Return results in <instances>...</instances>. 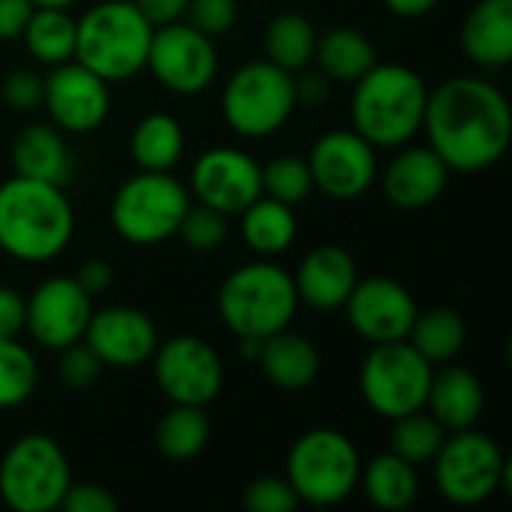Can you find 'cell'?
<instances>
[{"label":"cell","instance_id":"31","mask_svg":"<svg viewBox=\"0 0 512 512\" xmlns=\"http://www.w3.org/2000/svg\"><path fill=\"white\" fill-rule=\"evenodd\" d=\"M132 156L141 171H171L183 156V126L171 114H147L132 132Z\"/></svg>","mask_w":512,"mask_h":512},{"label":"cell","instance_id":"32","mask_svg":"<svg viewBox=\"0 0 512 512\" xmlns=\"http://www.w3.org/2000/svg\"><path fill=\"white\" fill-rule=\"evenodd\" d=\"M21 39L27 51L48 66L66 63L75 57V21L66 15V9L36 6Z\"/></svg>","mask_w":512,"mask_h":512},{"label":"cell","instance_id":"23","mask_svg":"<svg viewBox=\"0 0 512 512\" xmlns=\"http://www.w3.org/2000/svg\"><path fill=\"white\" fill-rule=\"evenodd\" d=\"M429 414L444 426V429H474V423L483 414L486 393L480 378L465 369V366H450L441 372H432L429 396H426Z\"/></svg>","mask_w":512,"mask_h":512},{"label":"cell","instance_id":"8","mask_svg":"<svg viewBox=\"0 0 512 512\" xmlns=\"http://www.w3.org/2000/svg\"><path fill=\"white\" fill-rule=\"evenodd\" d=\"M432 462L435 486L450 504L477 507L489 501L498 489L510 492L512 462L501 453L498 441L483 432L459 429L441 444Z\"/></svg>","mask_w":512,"mask_h":512},{"label":"cell","instance_id":"20","mask_svg":"<svg viewBox=\"0 0 512 512\" xmlns=\"http://www.w3.org/2000/svg\"><path fill=\"white\" fill-rule=\"evenodd\" d=\"M447 180L450 168L432 147H408L387 165L381 186L393 207L423 210L444 195Z\"/></svg>","mask_w":512,"mask_h":512},{"label":"cell","instance_id":"16","mask_svg":"<svg viewBox=\"0 0 512 512\" xmlns=\"http://www.w3.org/2000/svg\"><path fill=\"white\" fill-rule=\"evenodd\" d=\"M42 105L48 108L57 129L66 132H93L108 117L111 96L108 81L96 72L81 66L78 60L57 63L45 75V96Z\"/></svg>","mask_w":512,"mask_h":512},{"label":"cell","instance_id":"10","mask_svg":"<svg viewBox=\"0 0 512 512\" xmlns=\"http://www.w3.org/2000/svg\"><path fill=\"white\" fill-rule=\"evenodd\" d=\"M189 207L186 186L168 171H141L126 180L111 201L114 231L138 246H153L177 234Z\"/></svg>","mask_w":512,"mask_h":512},{"label":"cell","instance_id":"47","mask_svg":"<svg viewBox=\"0 0 512 512\" xmlns=\"http://www.w3.org/2000/svg\"><path fill=\"white\" fill-rule=\"evenodd\" d=\"M72 279L81 285L84 294L96 297V294L108 291V285H111V267H108L105 261H84Z\"/></svg>","mask_w":512,"mask_h":512},{"label":"cell","instance_id":"48","mask_svg":"<svg viewBox=\"0 0 512 512\" xmlns=\"http://www.w3.org/2000/svg\"><path fill=\"white\" fill-rule=\"evenodd\" d=\"M384 6L393 12V15H402V18H420V15H429L438 0H384Z\"/></svg>","mask_w":512,"mask_h":512},{"label":"cell","instance_id":"50","mask_svg":"<svg viewBox=\"0 0 512 512\" xmlns=\"http://www.w3.org/2000/svg\"><path fill=\"white\" fill-rule=\"evenodd\" d=\"M75 0H33V6H48V9H66Z\"/></svg>","mask_w":512,"mask_h":512},{"label":"cell","instance_id":"30","mask_svg":"<svg viewBox=\"0 0 512 512\" xmlns=\"http://www.w3.org/2000/svg\"><path fill=\"white\" fill-rule=\"evenodd\" d=\"M315 45H318V33H315L312 21L297 15V12L276 15L264 30L267 60L276 63L279 69L291 72V75L312 63Z\"/></svg>","mask_w":512,"mask_h":512},{"label":"cell","instance_id":"45","mask_svg":"<svg viewBox=\"0 0 512 512\" xmlns=\"http://www.w3.org/2000/svg\"><path fill=\"white\" fill-rule=\"evenodd\" d=\"M132 3L138 6V12H141L153 27H162V24L180 21L189 0H132Z\"/></svg>","mask_w":512,"mask_h":512},{"label":"cell","instance_id":"49","mask_svg":"<svg viewBox=\"0 0 512 512\" xmlns=\"http://www.w3.org/2000/svg\"><path fill=\"white\" fill-rule=\"evenodd\" d=\"M261 342H264V339H240V354H243V357H249V360H258V354H261Z\"/></svg>","mask_w":512,"mask_h":512},{"label":"cell","instance_id":"40","mask_svg":"<svg viewBox=\"0 0 512 512\" xmlns=\"http://www.w3.org/2000/svg\"><path fill=\"white\" fill-rule=\"evenodd\" d=\"M186 24L201 30L204 36H219L234 27L237 21V0H189L186 3Z\"/></svg>","mask_w":512,"mask_h":512},{"label":"cell","instance_id":"14","mask_svg":"<svg viewBox=\"0 0 512 512\" xmlns=\"http://www.w3.org/2000/svg\"><path fill=\"white\" fill-rule=\"evenodd\" d=\"M309 171L315 189L336 201L360 198L378 177L375 147L354 129H336L321 135L309 153Z\"/></svg>","mask_w":512,"mask_h":512},{"label":"cell","instance_id":"25","mask_svg":"<svg viewBox=\"0 0 512 512\" xmlns=\"http://www.w3.org/2000/svg\"><path fill=\"white\" fill-rule=\"evenodd\" d=\"M12 165L18 177L54 183V186H63L72 174L66 141L48 123H33L21 129V135L12 144Z\"/></svg>","mask_w":512,"mask_h":512},{"label":"cell","instance_id":"28","mask_svg":"<svg viewBox=\"0 0 512 512\" xmlns=\"http://www.w3.org/2000/svg\"><path fill=\"white\" fill-rule=\"evenodd\" d=\"M360 483L366 489V498L378 507V510L396 512L408 510L417 498V468L405 459H399L396 453H381L369 462L366 471H360Z\"/></svg>","mask_w":512,"mask_h":512},{"label":"cell","instance_id":"34","mask_svg":"<svg viewBox=\"0 0 512 512\" xmlns=\"http://www.w3.org/2000/svg\"><path fill=\"white\" fill-rule=\"evenodd\" d=\"M444 441H447V429L432 414H423V408L396 417L390 429V453L411 462L414 468L432 462Z\"/></svg>","mask_w":512,"mask_h":512},{"label":"cell","instance_id":"41","mask_svg":"<svg viewBox=\"0 0 512 512\" xmlns=\"http://www.w3.org/2000/svg\"><path fill=\"white\" fill-rule=\"evenodd\" d=\"M3 102L15 111H33L42 105L45 96V78L30 72V69H15L12 75L3 78Z\"/></svg>","mask_w":512,"mask_h":512},{"label":"cell","instance_id":"26","mask_svg":"<svg viewBox=\"0 0 512 512\" xmlns=\"http://www.w3.org/2000/svg\"><path fill=\"white\" fill-rule=\"evenodd\" d=\"M312 60L330 81H357L378 63L375 45L357 27H333L318 36Z\"/></svg>","mask_w":512,"mask_h":512},{"label":"cell","instance_id":"13","mask_svg":"<svg viewBox=\"0 0 512 512\" xmlns=\"http://www.w3.org/2000/svg\"><path fill=\"white\" fill-rule=\"evenodd\" d=\"M147 66L162 87L192 96L213 84L219 60H216V48L210 36H204L192 24L171 21V24L153 27Z\"/></svg>","mask_w":512,"mask_h":512},{"label":"cell","instance_id":"6","mask_svg":"<svg viewBox=\"0 0 512 512\" xmlns=\"http://www.w3.org/2000/svg\"><path fill=\"white\" fill-rule=\"evenodd\" d=\"M285 471V480L300 501L312 507H336L360 486L363 465L348 435L336 429H312L294 441Z\"/></svg>","mask_w":512,"mask_h":512},{"label":"cell","instance_id":"24","mask_svg":"<svg viewBox=\"0 0 512 512\" xmlns=\"http://www.w3.org/2000/svg\"><path fill=\"white\" fill-rule=\"evenodd\" d=\"M258 366L270 384H276L279 390L297 393V390H306L318 378L321 354L306 336L288 333V327H285L261 342Z\"/></svg>","mask_w":512,"mask_h":512},{"label":"cell","instance_id":"12","mask_svg":"<svg viewBox=\"0 0 512 512\" xmlns=\"http://www.w3.org/2000/svg\"><path fill=\"white\" fill-rule=\"evenodd\" d=\"M153 375L159 390L174 405L207 408L225 381L222 360L216 348L198 336H174L153 351Z\"/></svg>","mask_w":512,"mask_h":512},{"label":"cell","instance_id":"36","mask_svg":"<svg viewBox=\"0 0 512 512\" xmlns=\"http://www.w3.org/2000/svg\"><path fill=\"white\" fill-rule=\"evenodd\" d=\"M261 189H264V195H270V198H276V201H282L288 207L303 204L315 189L309 162L297 159V156L273 159L270 165L261 168Z\"/></svg>","mask_w":512,"mask_h":512},{"label":"cell","instance_id":"1","mask_svg":"<svg viewBox=\"0 0 512 512\" xmlns=\"http://www.w3.org/2000/svg\"><path fill=\"white\" fill-rule=\"evenodd\" d=\"M423 129L450 171H486L510 150V102L492 81L450 78L429 93Z\"/></svg>","mask_w":512,"mask_h":512},{"label":"cell","instance_id":"27","mask_svg":"<svg viewBox=\"0 0 512 512\" xmlns=\"http://www.w3.org/2000/svg\"><path fill=\"white\" fill-rule=\"evenodd\" d=\"M243 240L249 243V249H255L261 258H273L282 255L294 237H297V219H294V207L261 195L255 198L243 213Z\"/></svg>","mask_w":512,"mask_h":512},{"label":"cell","instance_id":"5","mask_svg":"<svg viewBox=\"0 0 512 512\" xmlns=\"http://www.w3.org/2000/svg\"><path fill=\"white\" fill-rule=\"evenodd\" d=\"M297 303L294 276L273 261L237 267L219 291V315L237 339H267L285 330Z\"/></svg>","mask_w":512,"mask_h":512},{"label":"cell","instance_id":"33","mask_svg":"<svg viewBox=\"0 0 512 512\" xmlns=\"http://www.w3.org/2000/svg\"><path fill=\"white\" fill-rule=\"evenodd\" d=\"M210 441V420L198 405H174L156 426V447L162 456L183 462L195 459Z\"/></svg>","mask_w":512,"mask_h":512},{"label":"cell","instance_id":"7","mask_svg":"<svg viewBox=\"0 0 512 512\" xmlns=\"http://www.w3.org/2000/svg\"><path fill=\"white\" fill-rule=\"evenodd\" d=\"M72 471L60 444L48 435L18 438L0 462V498L15 512H51L60 507Z\"/></svg>","mask_w":512,"mask_h":512},{"label":"cell","instance_id":"37","mask_svg":"<svg viewBox=\"0 0 512 512\" xmlns=\"http://www.w3.org/2000/svg\"><path fill=\"white\" fill-rule=\"evenodd\" d=\"M177 234L195 252H216L228 237V216L219 213L216 207H207V204H198V207L189 204L183 219H180Z\"/></svg>","mask_w":512,"mask_h":512},{"label":"cell","instance_id":"15","mask_svg":"<svg viewBox=\"0 0 512 512\" xmlns=\"http://www.w3.org/2000/svg\"><path fill=\"white\" fill-rule=\"evenodd\" d=\"M192 192L201 204L216 207L225 216L243 213L261 189V165L237 147H213L198 156L192 168Z\"/></svg>","mask_w":512,"mask_h":512},{"label":"cell","instance_id":"46","mask_svg":"<svg viewBox=\"0 0 512 512\" xmlns=\"http://www.w3.org/2000/svg\"><path fill=\"white\" fill-rule=\"evenodd\" d=\"M294 96L300 105H318L330 96V78L324 72H303L294 78Z\"/></svg>","mask_w":512,"mask_h":512},{"label":"cell","instance_id":"35","mask_svg":"<svg viewBox=\"0 0 512 512\" xmlns=\"http://www.w3.org/2000/svg\"><path fill=\"white\" fill-rule=\"evenodd\" d=\"M39 384L33 354L15 339H0V408L24 405Z\"/></svg>","mask_w":512,"mask_h":512},{"label":"cell","instance_id":"18","mask_svg":"<svg viewBox=\"0 0 512 512\" xmlns=\"http://www.w3.org/2000/svg\"><path fill=\"white\" fill-rule=\"evenodd\" d=\"M351 327L372 345L408 339L411 324L417 318V303L411 291L387 276H372L357 282L351 297L345 300Z\"/></svg>","mask_w":512,"mask_h":512},{"label":"cell","instance_id":"38","mask_svg":"<svg viewBox=\"0 0 512 512\" xmlns=\"http://www.w3.org/2000/svg\"><path fill=\"white\" fill-rule=\"evenodd\" d=\"M300 498L285 477H258L243 489V507L249 512H291Z\"/></svg>","mask_w":512,"mask_h":512},{"label":"cell","instance_id":"39","mask_svg":"<svg viewBox=\"0 0 512 512\" xmlns=\"http://www.w3.org/2000/svg\"><path fill=\"white\" fill-rule=\"evenodd\" d=\"M102 372V360L93 354V348L87 342H72L66 348H60V378L66 387L72 390H84L90 387Z\"/></svg>","mask_w":512,"mask_h":512},{"label":"cell","instance_id":"3","mask_svg":"<svg viewBox=\"0 0 512 512\" xmlns=\"http://www.w3.org/2000/svg\"><path fill=\"white\" fill-rule=\"evenodd\" d=\"M351 120L372 147H402L423 129L426 81L402 63H375L354 81Z\"/></svg>","mask_w":512,"mask_h":512},{"label":"cell","instance_id":"21","mask_svg":"<svg viewBox=\"0 0 512 512\" xmlns=\"http://www.w3.org/2000/svg\"><path fill=\"white\" fill-rule=\"evenodd\" d=\"M354 285H357V264L342 246H333V243L315 246L303 258V264L294 276L297 297L306 306L321 309V312L342 309L345 300L351 297Z\"/></svg>","mask_w":512,"mask_h":512},{"label":"cell","instance_id":"17","mask_svg":"<svg viewBox=\"0 0 512 512\" xmlns=\"http://www.w3.org/2000/svg\"><path fill=\"white\" fill-rule=\"evenodd\" d=\"M90 315V294H84L75 279L54 276L45 279L27 300L24 327L42 348L60 351L84 336Z\"/></svg>","mask_w":512,"mask_h":512},{"label":"cell","instance_id":"22","mask_svg":"<svg viewBox=\"0 0 512 512\" xmlns=\"http://www.w3.org/2000/svg\"><path fill=\"white\" fill-rule=\"evenodd\" d=\"M465 54L486 69H504L512 60V0H480L462 24Z\"/></svg>","mask_w":512,"mask_h":512},{"label":"cell","instance_id":"4","mask_svg":"<svg viewBox=\"0 0 512 512\" xmlns=\"http://www.w3.org/2000/svg\"><path fill=\"white\" fill-rule=\"evenodd\" d=\"M153 24L132 0L96 3L75 21V60L102 81H123L147 66Z\"/></svg>","mask_w":512,"mask_h":512},{"label":"cell","instance_id":"29","mask_svg":"<svg viewBox=\"0 0 512 512\" xmlns=\"http://www.w3.org/2000/svg\"><path fill=\"white\" fill-rule=\"evenodd\" d=\"M468 339V324L456 309L435 306L429 312H417L408 342L435 366V363H450Z\"/></svg>","mask_w":512,"mask_h":512},{"label":"cell","instance_id":"9","mask_svg":"<svg viewBox=\"0 0 512 512\" xmlns=\"http://www.w3.org/2000/svg\"><path fill=\"white\" fill-rule=\"evenodd\" d=\"M294 108V75L270 60L240 66L222 93V114L228 126L246 138H267L279 132Z\"/></svg>","mask_w":512,"mask_h":512},{"label":"cell","instance_id":"2","mask_svg":"<svg viewBox=\"0 0 512 512\" xmlns=\"http://www.w3.org/2000/svg\"><path fill=\"white\" fill-rule=\"evenodd\" d=\"M75 231V213L63 186L12 177L0 186V249L27 264L57 258Z\"/></svg>","mask_w":512,"mask_h":512},{"label":"cell","instance_id":"44","mask_svg":"<svg viewBox=\"0 0 512 512\" xmlns=\"http://www.w3.org/2000/svg\"><path fill=\"white\" fill-rule=\"evenodd\" d=\"M33 9V0H0V42L21 39Z\"/></svg>","mask_w":512,"mask_h":512},{"label":"cell","instance_id":"11","mask_svg":"<svg viewBox=\"0 0 512 512\" xmlns=\"http://www.w3.org/2000/svg\"><path fill=\"white\" fill-rule=\"evenodd\" d=\"M432 372V363L408 339L381 342L363 360L360 393L375 414L396 420L426 408Z\"/></svg>","mask_w":512,"mask_h":512},{"label":"cell","instance_id":"19","mask_svg":"<svg viewBox=\"0 0 512 512\" xmlns=\"http://www.w3.org/2000/svg\"><path fill=\"white\" fill-rule=\"evenodd\" d=\"M81 339L93 348L102 366L117 369L147 363L159 345L153 321L129 306H108L102 312H93Z\"/></svg>","mask_w":512,"mask_h":512},{"label":"cell","instance_id":"43","mask_svg":"<svg viewBox=\"0 0 512 512\" xmlns=\"http://www.w3.org/2000/svg\"><path fill=\"white\" fill-rule=\"evenodd\" d=\"M27 300L15 291L0 285V339H15L24 330Z\"/></svg>","mask_w":512,"mask_h":512},{"label":"cell","instance_id":"42","mask_svg":"<svg viewBox=\"0 0 512 512\" xmlns=\"http://www.w3.org/2000/svg\"><path fill=\"white\" fill-rule=\"evenodd\" d=\"M60 507L66 512H117V498L96 483H69Z\"/></svg>","mask_w":512,"mask_h":512}]
</instances>
